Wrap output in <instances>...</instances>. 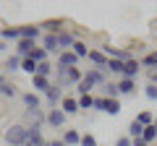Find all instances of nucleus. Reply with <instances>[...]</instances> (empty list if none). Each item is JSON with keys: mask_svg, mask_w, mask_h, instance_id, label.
I'll return each mask as SVG.
<instances>
[{"mask_svg": "<svg viewBox=\"0 0 157 146\" xmlns=\"http://www.w3.org/2000/svg\"><path fill=\"white\" fill-rule=\"evenodd\" d=\"M3 138H6L8 146H24V141H26V125H24V123L8 125L6 133H3Z\"/></svg>", "mask_w": 157, "mask_h": 146, "instance_id": "obj_1", "label": "nucleus"}, {"mask_svg": "<svg viewBox=\"0 0 157 146\" xmlns=\"http://www.w3.org/2000/svg\"><path fill=\"white\" fill-rule=\"evenodd\" d=\"M42 97H45L47 110H52V107H60V102H63V97H66V94H63V89H60L58 84H52V86H50V89H47Z\"/></svg>", "mask_w": 157, "mask_h": 146, "instance_id": "obj_2", "label": "nucleus"}, {"mask_svg": "<svg viewBox=\"0 0 157 146\" xmlns=\"http://www.w3.org/2000/svg\"><path fill=\"white\" fill-rule=\"evenodd\" d=\"M24 146H47L45 130L42 128H29L26 125V141H24Z\"/></svg>", "mask_w": 157, "mask_h": 146, "instance_id": "obj_3", "label": "nucleus"}, {"mask_svg": "<svg viewBox=\"0 0 157 146\" xmlns=\"http://www.w3.org/2000/svg\"><path fill=\"white\" fill-rule=\"evenodd\" d=\"M24 118H26V123H29V128H42L45 125V120H47V110H26L24 112Z\"/></svg>", "mask_w": 157, "mask_h": 146, "instance_id": "obj_4", "label": "nucleus"}, {"mask_svg": "<svg viewBox=\"0 0 157 146\" xmlns=\"http://www.w3.org/2000/svg\"><path fill=\"white\" fill-rule=\"evenodd\" d=\"M45 125H50V128H63L66 125V112H63L60 107H52V110H47V120Z\"/></svg>", "mask_w": 157, "mask_h": 146, "instance_id": "obj_5", "label": "nucleus"}, {"mask_svg": "<svg viewBox=\"0 0 157 146\" xmlns=\"http://www.w3.org/2000/svg\"><path fill=\"white\" fill-rule=\"evenodd\" d=\"M55 65H60V68H78V57L73 55V50H63L60 55L55 57Z\"/></svg>", "mask_w": 157, "mask_h": 146, "instance_id": "obj_6", "label": "nucleus"}, {"mask_svg": "<svg viewBox=\"0 0 157 146\" xmlns=\"http://www.w3.org/2000/svg\"><path fill=\"white\" fill-rule=\"evenodd\" d=\"M86 60L92 63V68H97V71H105V68H107V60H110V57H107L102 50H89V57H86Z\"/></svg>", "mask_w": 157, "mask_h": 146, "instance_id": "obj_7", "label": "nucleus"}, {"mask_svg": "<svg viewBox=\"0 0 157 146\" xmlns=\"http://www.w3.org/2000/svg\"><path fill=\"white\" fill-rule=\"evenodd\" d=\"M39 29H42V34H60L66 26H63V18H47L39 24Z\"/></svg>", "mask_w": 157, "mask_h": 146, "instance_id": "obj_8", "label": "nucleus"}, {"mask_svg": "<svg viewBox=\"0 0 157 146\" xmlns=\"http://www.w3.org/2000/svg\"><path fill=\"white\" fill-rule=\"evenodd\" d=\"M18 31H21V39H32V42H37L39 37H42V29H39L37 24H26V26H18Z\"/></svg>", "mask_w": 157, "mask_h": 146, "instance_id": "obj_9", "label": "nucleus"}, {"mask_svg": "<svg viewBox=\"0 0 157 146\" xmlns=\"http://www.w3.org/2000/svg\"><path fill=\"white\" fill-rule=\"evenodd\" d=\"M115 84H118V94H121V97L136 94V81H134V78H118Z\"/></svg>", "mask_w": 157, "mask_h": 146, "instance_id": "obj_10", "label": "nucleus"}, {"mask_svg": "<svg viewBox=\"0 0 157 146\" xmlns=\"http://www.w3.org/2000/svg\"><path fill=\"white\" fill-rule=\"evenodd\" d=\"M21 102H24L26 110H39V107H42V97L34 94V91H24V94H21Z\"/></svg>", "mask_w": 157, "mask_h": 146, "instance_id": "obj_11", "label": "nucleus"}, {"mask_svg": "<svg viewBox=\"0 0 157 146\" xmlns=\"http://www.w3.org/2000/svg\"><path fill=\"white\" fill-rule=\"evenodd\" d=\"M60 110L66 112V118H68V115H76L78 112V99L73 94H66V97H63V102H60Z\"/></svg>", "mask_w": 157, "mask_h": 146, "instance_id": "obj_12", "label": "nucleus"}, {"mask_svg": "<svg viewBox=\"0 0 157 146\" xmlns=\"http://www.w3.org/2000/svg\"><path fill=\"white\" fill-rule=\"evenodd\" d=\"M60 141H63L66 146H81V130H76V128H68V130H63Z\"/></svg>", "mask_w": 157, "mask_h": 146, "instance_id": "obj_13", "label": "nucleus"}, {"mask_svg": "<svg viewBox=\"0 0 157 146\" xmlns=\"http://www.w3.org/2000/svg\"><path fill=\"white\" fill-rule=\"evenodd\" d=\"M42 47L47 50V55H60V47H58V37L55 34H42Z\"/></svg>", "mask_w": 157, "mask_h": 146, "instance_id": "obj_14", "label": "nucleus"}, {"mask_svg": "<svg viewBox=\"0 0 157 146\" xmlns=\"http://www.w3.org/2000/svg\"><path fill=\"white\" fill-rule=\"evenodd\" d=\"M55 37H58V47H60V52H63V50H71L73 42H76L73 31H68V29H63V31H60V34H55Z\"/></svg>", "mask_w": 157, "mask_h": 146, "instance_id": "obj_15", "label": "nucleus"}, {"mask_svg": "<svg viewBox=\"0 0 157 146\" xmlns=\"http://www.w3.org/2000/svg\"><path fill=\"white\" fill-rule=\"evenodd\" d=\"M50 86H52V81H50V78H42V76H32V91H34V94L42 97L47 89H50Z\"/></svg>", "mask_w": 157, "mask_h": 146, "instance_id": "obj_16", "label": "nucleus"}, {"mask_svg": "<svg viewBox=\"0 0 157 146\" xmlns=\"http://www.w3.org/2000/svg\"><path fill=\"white\" fill-rule=\"evenodd\" d=\"M139 71H141V63L136 60V57H131V60H126V65H123V78H134L136 81Z\"/></svg>", "mask_w": 157, "mask_h": 146, "instance_id": "obj_17", "label": "nucleus"}, {"mask_svg": "<svg viewBox=\"0 0 157 146\" xmlns=\"http://www.w3.org/2000/svg\"><path fill=\"white\" fill-rule=\"evenodd\" d=\"M34 47H37V42H32V39H18V42H16V55H18V57H29Z\"/></svg>", "mask_w": 157, "mask_h": 146, "instance_id": "obj_18", "label": "nucleus"}, {"mask_svg": "<svg viewBox=\"0 0 157 146\" xmlns=\"http://www.w3.org/2000/svg\"><path fill=\"white\" fill-rule=\"evenodd\" d=\"M0 39H3V42H18V39H21L18 26H3V29H0Z\"/></svg>", "mask_w": 157, "mask_h": 146, "instance_id": "obj_19", "label": "nucleus"}, {"mask_svg": "<svg viewBox=\"0 0 157 146\" xmlns=\"http://www.w3.org/2000/svg\"><path fill=\"white\" fill-rule=\"evenodd\" d=\"M102 99H105V97H102ZM121 110H123L121 99H105V107H102L105 115H121Z\"/></svg>", "mask_w": 157, "mask_h": 146, "instance_id": "obj_20", "label": "nucleus"}, {"mask_svg": "<svg viewBox=\"0 0 157 146\" xmlns=\"http://www.w3.org/2000/svg\"><path fill=\"white\" fill-rule=\"evenodd\" d=\"M71 50H73V55H76L78 60H81V57H89V50H92V47L86 45L84 39H76V42H73V47H71Z\"/></svg>", "mask_w": 157, "mask_h": 146, "instance_id": "obj_21", "label": "nucleus"}, {"mask_svg": "<svg viewBox=\"0 0 157 146\" xmlns=\"http://www.w3.org/2000/svg\"><path fill=\"white\" fill-rule=\"evenodd\" d=\"M100 97H105V99H121V94H118V84H115V81H107V84L102 86V94Z\"/></svg>", "mask_w": 157, "mask_h": 146, "instance_id": "obj_22", "label": "nucleus"}, {"mask_svg": "<svg viewBox=\"0 0 157 146\" xmlns=\"http://www.w3.org/2000/svg\"><path fill=\"white\" fill-rule=\"evenodd\" d=\"M139 63H141V68H147V71H155L157 68V50H149Z\"/></svg>", "mask_w": 157, "mask_h": 146, "instance_id": "obj_23", "label": "nucleus"}, {"mask_svg": "<svg viewBox=\"0 0 157 146\" xmlns=\"http://www.w3.org/2000/svg\"><path fill=\"white\" fill-rule=\"evenodd\" d=\"M37 76H42V78H50V81H52V76H55V65H52L50 60H47V63H39V65H37Z\"/></svg>", "mask_w": 157, "mask_h": 146, "instance_id": "obj_24", "label": "nucleus"}, {"mask_svg": "<svg viewBox=\"0 0 157 146\" xmlns=\"http://www.w3.org/2000/svg\"><path fill=\"white\" fill-rule=\"evenodd\" d=\"M141 136H144V125L136 123V120H131V123H128V138L136 141V138H141Z\"/></svg>", "mask_w": 157, "mask_h": 146, "instance_id": "obj_25", "label": "nucleus"}, {"mask_svg": "<svg viewBox=\"0 0 157 146\" xmlns=\"http://www.w3.org/2000/svg\"><path fill=\"white\" fill-rule=\"evenodd\" d=\"M134 120H136V123H141V125L147 128V125H152V123H155V112H152V110H141V112L136 115Z\"/></svg>", "mask_w": 157, "mask_h": 146, "instance_id": "obj_26", "label": "nucleus"}, {"mask_svg": "<svg viewBox=\"0 0 157 146\" xmlns=\"http://www.w3.org/2000/svg\"><path fill=\"white\" fill-rule=\"evenodd\" d=\"M141 141H144L147 146L157 144V130H155V123H152V125H147V128H144V136H141Z\"/></svg>", "mask_w": 157, "mask_h": 146, "instance_id": "obj_27", "label": "nucleus"}, {"mask_svg": "<svg viewBox=\"0 0 157 146\" xmlns=\"http://www.w3.org/2000/svg\"><path fill=\"white\" fill-rule=\"evenodd\" d=\"M123 65H126V63H121V60H107V68H105V71H107V73H115L118 78H123Z\"/></svg>", "mask_w": 157, "mask_h": 146, "instance_id": "obj_28", "label": "nucleus"}, {"mask_svg": "<svg viewBox=\"0 0 157 146\" xmlns=\"http://www.w3.org/2000/svg\"><path fill=\"white\" fill-rule=\"evenodd\" d=\"M76 99H78V110H92L94 107V94H81Z\"/></svg>", "mask_w": 157, "mask_h": 146, "instance_id": "obj_29", "label": "nucleus"}, {"mask_svg": "<svg viewBox=\"0 0 157 146\" xmlns=\"http://www.w3.org/2000/svg\"><path fill=\"white\" fill-rule=\"evenodd\" d=\"M21 71L29 73V76H37V63L32 57H21Z\"/></svg>", "mask_w": 157, "mask_h": 146, "instance_id": "obj_30", "label": "nucleus"}, {"mask_svg": "<svg viewBox=\"0 0 157 146\" xmlns=\"http://www.w3.org/2000/svg\"><path fill=\"white\" fill-rule=\"evenodd\" d=\"M6 68H8V71H11V73L21 71V57H18V55H11V57H8V60H6Z\"/></svg>", "mask_w": 157, "mask_h": 146, "instance_id": "obj_31", "label": "nucleus"}, {"mask_svg": "<svg viewBox=\"0 0 157 146\" xmlns=\"http://www.w3.org/2000/svg\"><path fill=\"white\" fill-rule=\"evenodd\" d=\"M0 94H3V97H8V99H13V97L18 94V86H16V84H11V81H8V84L3 86V89H0Z\"/></svg>", "mask_w": 157, "mask_h": 146, "instance_id": "obj_32", "label": "nucleus"}, {"mask_svg": "<svg viewBox=\"0 0 157 146\" xmlns=\"http://www.w3.org/2000/svg\"><path fill=\"white\" fill-rule=\"evenodd\" d=\"M81 146H100V141L94 138V133H81Z\"/></svg>", "mask_w": 157, "mask_h": 146, "instance_id": "obj_33", "label": "nucleus"}, {"mask_svg": "<svg viewBox=\"0 0 157 146\" xmlns=\"http://www.w3.org/2000/svg\"><path fill=\"white\" fill-rule=\"evenodd\" d=\"M144 97L152 99V102H157V84H147L144 86Z\"/></svg>", "mask_w": 157, "mask_h": 146, "instance_id": "obj_34", "label": "nucleus"}, {"mask_svg": "<svg viewBox=\"0 0 157 146\" xmlns=\"http://www.w3.org/2000/svg\"><path fill=\"white\" fill-rule=\"evenodd\" d=\"M115 146H134V141H131L128 136H118V138H115Z\"/></svg>", "mask_w": 157, "mask_h": 146, "instance_id": "obj_35", "label": "nucleus"}, {"mask_svg": "<svg viewBox=\"0 0 157 146\" xmlns=\"http://www.w3.org/2000/svg\"><path fill=\"white\" fill-rule=\"evenodd\" d=\"M147 78H149V84H157V68L155 71H147Z\"/></svg>", "mask_w": 157, "mask_h": 146, "instance_id": "obj_36", "label": "nucleus"}, {"mask_svg": "<svg viewBox=\"0 0 157 146\" xmlns=\"http://www.w3.org/2000/svg\"><path fill=\"white\" fill-rule=\"evenodd\" d=\"M47 146H66V144H63L60 138H52V141H47Z\"/></svg>", "mask_w": 157, "mask_h": 146, "instance_id": "obj_37", "label": "nucleus"}, {"mask_svg": "<svg viewBox=\"0 0 157 146\" xmlns=\"http://www.w3.org/2000/svg\"><path fill=\"white\" fill-rule=\"evenodd\" d=\"M8 47H11V45H8V42H3V39H0V52H6Z\"/></svg>", "mask_w": 157, "mask_h": 146, "instance_id": "obj_38", "label": "nucleus"}, {"mask_svg": "<svg viewBox=\"0 0 157 146\" xmlns=\"http://www.w3.org/2000/svg\"><path fill=\"white\" fill-rule=\"evenodd\" d=\"M8 84V78H6V76H3V73H0V89H3V86H6Z\"/></svg>", "mask_w": 157, "mask_h": 146, "instance_id": "obj_39", "label": "nucleus"}, {"mask_svg": "<svg viewBox=\"0 0 157 146\" xmlns=\"http://www.w3.org/2000/svg\"><path fill=\"white\" fill-rule=\"evenodd\" d=\"M155 130H157V115H155Z\"/></svg>", "mask_w": 157, "mask_h": 146, "instance_id": "obj_40", "label": "nucleus"}]
</instances>
